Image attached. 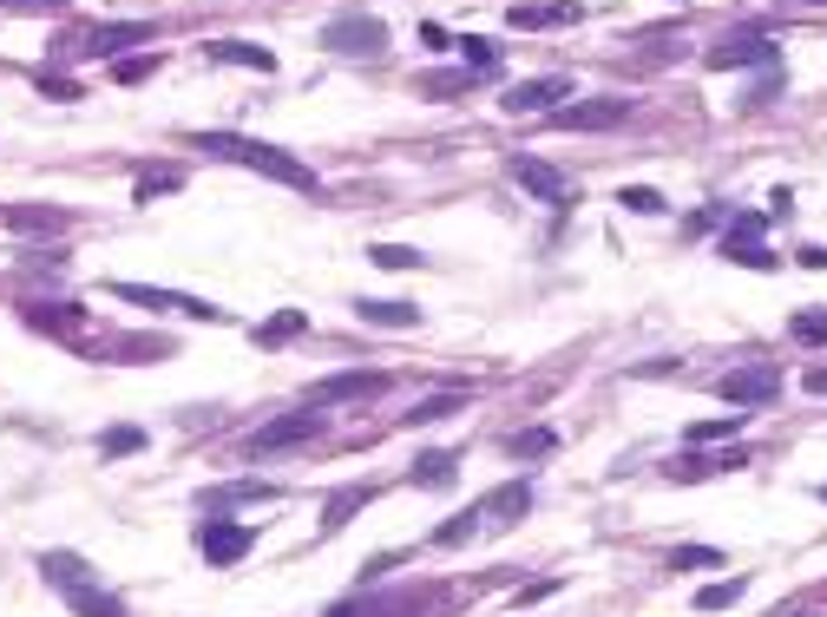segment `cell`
<instances>
[{"instance_id": "cell-1", "label": "cell", "mask_w": 827, "mask_h": 617, "mask_svg": "<svg viewBox=\"0 0 827 617\" xmlns=\"http://www.w3.org/2000/svg\"><path fill=\"white\" fill-rule=\"evenodd\" d=\"M197 151H210V158H230V164H250V171H263V178H276V184H289V191H322V178L302 164V158H289L283 145H263V138H237V132H197L191 138Z\"/></svg>"}, {"instance_id": "cell-2", "label": "cell", "mask_w": 827, "mask_h": 617, "mask_svg": "<svg viewBox=\"0 0 827 617\" xmlns=\"http://www.w3.org/2000/svg\"><path fill=\"white\" fill-rule=\"evenodd\" d=\"M322 46H329V53H361V59H381V53H388V26H381L375 13L348 7V13H335V20L322 26Z\"/></svg>"}, {"instance_id": "cell-3", "label": "cell", "mask_w": 827, "mask_h": 617, "mask_svg": "<svg viewBox=\"0 0 827 617\" xmlns=\"http://www.w3.org/2000/svg\"><path fill=\"white\" fill-rule=\"evenodd\" d=\"M716 395H723L730 408H769V401L782 395V362H743V368H730V375L716 381Z\"/></svg>"}, {"instance_id": "cell-4", "label": "cell", "mask_w": 827, "mask_h": 617, "mask_svg": "<svg viewBox=\"0 0 827 617\" xmlns=\"http://www.w3.org/2000/svg\"><path fill=\"white\" fill-rule=\"evenodd\" d=\"M118 302H138V309H164V316H191V322H223L217 302L204 296H177V289H151V283H112Z\"/></svg>"}, {"instance_id": "cell-5", "label": "cell", "mask_w": 827, "mask_h": 617, "mask_svg": "<svg viewBox=\"0 0 827 617\" xmlns=\"http://www.w3.org/2000/svg\"><path fill=\"white\" fill-rule=\"evenodd\" d=\"M559 99H572V79L565 72H545V79H519V85H506V112L513 118H532V112H559Z\"/></svg>"}, {"instance_id": "cell-6", "label": "cell", "mask_w": 827, "mask_h": 617, "mask_svg": "<svg viewBox=\"0 0 827 617\" xmlns=\"http://www.w3.org/2000/svg\"><path fill=\"white\" fill-rule=\"evenodd\" d=\"M250 546H256V533L237 526V519H204V526H197V552H204L210 565H237Z\"/></svg>"}, {"instance_id": "cell-7", "label": "cell", "mask_w": 827, "mask_h": 617, "mask_svg": "<svg viewBox=\"0 0 827 617\" xmlns=\"http://www.w3.org/2000/svg\"><path fill=\"white\" fill-rule=\"evenodd\" d=\"M618 118H631V99H585V105H559L552 112L559 132H611Z\"/></svg>"}, {"instance_id": "cell-8", "label": "cell", "mask_w": 827, "mask_h": 617, "mask_svg": "<svg viewBox=\"0 0 827 617\" xmlns=\"http://www.w3.org/2000/svg\"><path fill=\"white\" fill-rule=\"evenodd\" d=\"M322 434V408H302V414H283L269 427L250 434V454H276V447H296V441H315Z\"/></svg>"}, {"instance_id": "cell-9", "label": "cell", "mask_w": 827, "mask_h": 617, "mask_svg": "<svg viewBox=\"0 0 827 617\" xmlns=\"http://www.w3.org/2000/svg\"><path fill=\"white\" fill-rule=\"evenodd\" d=\"M710 66H716V72H730V66H762V72H776V66H782V46L762 39V33H749V39H723V46H710Z\"/></svg>"}, {"instance_id": "cell-10", "label": "cell", "mask_w": 827, "mask_h": 617, "mask_svg": "<svg viewBox=\"0 0 827 617\" xmlns=\"http://www.w3.org/2000/svg\"><path fill=\"white\" fill-rule=\"evenodd\" d=\"M381 388H388V375H361V368H348V375L315 381L302 408H335V401H361V395H381Z\"/></svg>"}, {"instance_id": "cell-11", "label": "cell", "mask_w": 827, "mask_h": 617, "mask_svg": "<svg viewBox=\"0 0 827 617\" xmlns=\"http://www.w3.org/2000/svg\"><path fill=\"white\" fill-rule=\"evenodd\" d=\"M473 513H480V526H519V519L532 513V487H526V480H506V487H493Z\"/></svg>"}, {"instance_id": "cell-12", "label": "cell", "mask_w": 827, "mask_h": 617, "mask_svg": "<svg viewBox=\"0 0 827 617\" xmlns=\"http://www.w3.org/2000/svg\"><path fill=\"white\" fill-rule=\"evenodd\" d=\"M506 171H513V178H519V184H526L539 204H552V210H565V204H572V184H565L552 164H539V158H513Z\"/></svg>"}, {"instance_id": "cell-13", "label": "cell", "mask_w": 827, "mask_h": 617, "mask_svg": "<svg viewBox=\"0 0 827 617\" xmlns=\"http://www.w3.org/2000/svg\"><path fill=\"white\" fill-rule=\"evenodd\" d=\"M145 39H151V26H145V20H105V26H92V33H85V46H79V53L112 59V53H125V46H145Z\"/></svg>"}, {"instance_id": "cell-14", "label": "cell", "mask_w": 827, "mask_h": 617, "mask_svg": "<svg viewBox=\"0 0 827 617\" xmlns=\"http://www.w3.org/2000/svg\"><path fill=\"white\" fill-rule=\"evenodd\" d=\"M39 579H46L53 592H72V585H85L92 572H85L79 552H39Z\"/></svg>"}, {"instance_id": "cell-15", "label": "cell", "mask_w": 827, "mask_h": 617, "mask_svg": "<svg viewBox=\"0 0 827 617\" xmlns=\"http://www.w3.org/2000/svg\"><path fill=\"white\" fill-rule=\"evenodd\" d=\"M210 59H223V66H256V72H276V53H269V46H250V39H217V46H210Z\"/></svg>"}, {"instance_id": "cell-16", "label": "cell", "mask_w": 827, "mask_h": 617, "mask_svg": "<svg viewBox=\"0 0 827 617\" xmlns=\"http://www.w3.org/2000/svg\"><path fill=\"white\" fill-rule=\"evenodd\" d=\"M355 316H361L368 329H414V322H421L414 302H355Z\"/></svg>"}, {"instance_id": "cell-17", "label": "cell", "mask_w": 827, "mask_h": 617, "mask_svg": "<svg viewBox=\"0 0 827 617\" xmlns=\"http://www.w3.org/2000/svg\"><path fill=\"white\" fill-rule=\"evenodd\" d=\"M453 473H460V460H453L447 447H434V454H421V460H414V473H407V480L440 493V487H453Z\"/></svg>"}, {"instance_id": "cell-18", "label": "cell", "mask_w": 827, "mask_h": 617, "mask_svg": "<svg viewBox=\"0 0 827 617\" xmlns=\"http://www.w3.org/2000/svg\"><path fill=\"white\" fill-rule=\"evenodd\" d=\"M762 224H769V217H756V210L730 217V230H723V256H743V250H762Z\"/></svg>"}, {"instance_id": "cell-19", "label": "cell", "mask_w": 827, "mask_h": 617, "mask_svg": "<svg viewBox=\"0 0 827 617\" xmlns=\"http://www.w3.org/2000/svg\"><path fill=\"white\" fill-rule=\"evenodd\" d=\"M66 605H72L79 617H125V605H118L112 592H99L92 579H85V585H72V592H66Z\"/></svg>"}, {"instance_id": "cell-20", "label": "cell", "mask_w": 827, "mask_h": 617, "mask_svg": "<svg viewBox=\"0 0 827 617\" xmlns=\"http://www.w3.org/2000/svg\"><path fill=\"white\" fill-rule=\"evenodd\" d=\"M585 7L578 0H559V7H513V26H565V20H578Z\"/></svg>"}, {"instance_id": "cell-21", "label": "cell", "mask_w": 827, "mask_h": 617, "mask_svg": "<svg viewBox=\"0 0 827 617\" xmlns=\"http://www.w3.org/2000/svg\"><path fill=\"white\" fill-rule=\"evenodd\" d=\"M263 506V500H276V487H263V480H237V487H217V493H204V506Z\"/></svg>"}, {"instance_id": "cell-22", "label": "cell", "mask_w": 827, "mask_h": 617, "mask_svg": "<svg viewBox=\"0 0 827 617\" xmlns=\"http://www.w3.org/2000/svg\"><path fill=\"white\" fill-rule=\"evenodd\" d=\"M329 617H421L414 598H361V605H335Z\"/></svg>"}, {"instance_id": "cell-23", "label": "cell", "mask_w": 827, "mask_h": 617, "mask_svg": "<svg viewBox=\"0 0 827 617\" xmlns=\"http://www.w3.org/2000/svg\"><path fill=\"white\" fill-rule=\"evenodd\" d=\"M302 329H309V309H283V316H269V322L256 329V342L276 349V342H289V335H302Z\"/></svg>"}, {"instance_id": "cell-24", "label": "cell", "mask_w": 827, "mask_h": 617, "mask_svg": "<svg viewBox=\"0 0 827 617\" xmlns=\"http://www.w3.org/2000/svg\"><path fill=\"white\" fill-rule=\"evenodd\" d=\"M552 447H559V434H552V427H526V434H513V441H506V454H513V460H545Z\"/></svg>"}, {"instance_id": "cell-25", "label": "cell", "mask_w": 827, "mask_h": 617, "mask_svg": "<svg viewBox=\"0 0 827 617\" xmlns=\"http://www.w3.org/2000/svg\"><path fill=\"white\" fill-rule=\"evenodd\" d=\"M7 224L13 230H66V210H26V204H13Z\"/></svg>"}, {"instance_id": "cell-26", "label": "cell", "mask_w": 827, "mask_h": 617, "mask_svg": "<svg viewBox=\"0 0 827 617\" xmlns=\"http://www.w3.org/2000/svg\"><path fill=\"white\" fill-rule=\"evenodd\" d=\"M743 592H749L743 579H723V585H703V592H697V612H730V605H736Z\"/></svg>"}, {"instance_id": "cell-27", "label": "cell", "mask_w": 827, "mask_h": 617, "mask_svg": "<svg viewBox=\"0 0 827 617\" xmlns=\"http://www.w3.org/2000/svg\"><path fill=\"white\" fill-rule=\"evenodd\" d=\"M467 85H473V72H467V66H460V72H427V79H421V92H427V99H453V92H467Z\"/></svg>"}, {"instance_id": "cell-28", "label": "cell", "mask_w": 827, "mask_h": 617, "mask_svg": "<svg viewBox=\"0 0 827 617\" xmlns=\"http://www.w3.org/2000/svg\"><path fill=\"white\" fill-rule=\"evenodd\" d=\"M618 204H624V210H638V217H657V210H664V191H651V184H624V191H618Z\"/></svg>"}, {"instance_id": "cell-29", "label": "cell", "mask_w": 827, "mask_h": 617, "mask_svg": "<svg viewBox=\"0 0 827 617\" xmlns=\"http://www.w3.org/2000/svg\"><path fill=\"white\" fill-rule=\"evenodd\" d=\"M368 256H375L381 270H421V263H427V256H421V250H407V243H375Z\"/></svg>"}, {"instance_id": "cell-30", "label": "cell", "mask_w": 827, "mask_h": 617, "mask_svg": "<svg viewBox=\"0 0 827 617\" xmlns=\"http://www.w3.org/2000/svg\"><path fill=\"white\" fill-rule=\"evenodd\" d=\"M460 408H467V395H460V388H447V395H434V401H421V408H414V421L427 427V421H447V414H460Z\"/></svg>"}, {"instance_id": "cell-31", "label": "cell", "mask_w": 827, "mask_h": 617, "mask_svg": "<svg viewBox=\"0 0 827 617\" xmlns=\"http://www.w3.org/2000/svg\"><path fill=\"white\" fill-rule=\"evenodd\" d=\"M138 447H145V427H112V434H99V454H105V460L138 454Z\"/></svg>"}, {"instance_id": "cell-32", "label": "cell", "mask_w": 827, "mask_h": 617, "mask_svg": "<svg viewBox=\"0 0 827 617\" xmlns=\"http://www.w3.org/2000/svg\"><path fill=\"white\" fill-rule=\"evenodd\" d=\"M703 565H723V552L716 546H677L670 552V572H703Z\"/></svg>"}, {"instance_id": "cell-33", "label": "cell", "mask_w": 827, "mask_h": 617, "mask_svg": "<svg viewBox=\"0 0 827 617\" xmlns=\"http://www.w3.org/2000/svg\"><path fill=\"white\" fill-rule=\"evenodd\" d=\"M460 59H467V72H493V66H499V46H493V39H460Z\"/></svg>"}, {"instance_id": "cell-34", "label": "cell", "mask_w": 827, "mask_h": 617, "mask_svg": "<svg viewBox=\"0 0 827 617\" xmlns=\"http://www.w3.org/2000/svg\"><path fill=\"white\" fill-rule=\"evenodd\" d=\"M743 421H749V414H716V421H697V427H690V441H730V434H743Z\"/></svg>"}, {"instance_id": "cell-35", "label": "cell", "mask_w": 827, "mask_h": 617, "mask_svg": "<svg viewBox=\"0 0 827 617\" xmlns=\"http://www.w3.org/2000/svg\"><path fill=\"white\" fill-rule=\"evenodd\" d=\"M355 506H368V487H342V493H335V500H329V519H322V526H329V533H335V526H342V519H348V513H355Z\"/></svg>"}, {"instance_id": "cell-36", "label": "cell", "mask_w": 827, "mask_h": 617, "mask_svg": "<svg viewBox=\"0 0 827 617\" xmlns=\"http://www.w3.org/2000/svg\"><path fill=\"white\" fill-rule=\"evenodd\" d=\"M789 329H795V342H808V349H815V342H827V309H802Z\"/></svg>"}, {"instance_id": "cell-37", "label": "cell", "mask_w": 827, "mask_h": 617, "mask_svg": "<svg viewBox=\"0 0 827 617\" xmlns=\"http://www.w3.org/2000/svg\"><path fill=\"white\" fill-rule=\"evenodd\" d=\"M473 533H480V513H460V519H447V526L434 533V546H467Z\"/></svg>"}, {"instance_id": "cell-38", "label": "cell", "mask_w": 827, "mask_h": 617, "mask_svg": "<svg viewBox=\"0 0 827 617\" xmlns=\"http://www.w3.org/2000/svg\"><path fill=\"white\" fill-rule=\"evenodd\" d=\"M164 191H177V171H145L131 197H138V204H151V197H164Z\"/></svg>"}, {"instance_id": "cell-39", "label": "cell", "mask_w": 827, "mask_h": 617, "mask_svg": "<svg viewBox=\"0 0 827 617\" xmlns=\"http://www.w3.org/2000/svg\"><path fill=\"white\" fill-rule=\"evenodd\" d=\"M151 66H158V59H151V53H138V59H118V66H112V72H118V79H125V85H138V79H145V72H151Z\"/></svg>"}, {"instance_id": "cell-40", "label": "cell", "mask_w": 827, "mask_h": 617, "mask_svg": "<svg viewBox=\"0 0 827 617\" xmlns=\"http://www.w3.org/2000/svg\"><path fill=\"white\" fill-rule=\"evenodd\" d=\"M39 92H46V99H79V85L59 79V72H39Z\"/></svg>"}, {"instance_id": "cell-41", "label": "cell", "mask_w": 827, "mask_h": 617, "mask_svg": "<svg viewBox=\"0 0 827 617\" xmlns=\"http://www.w3.org/2000/svg\"><path fill=\"white\" fill-rule=\"evenodd\" d=\"M730 263H743V270H776V256H769V250H743V256H730Z\"/></svg>"}, {"instance_id": "cell-42", "label": "cell", "mask_w": 827, "mask_h": 617, "mask_svg": "<svg viewBox=\"0 0 827 617\" xmlns=\"http://www.w3.org/2000/svg\"><path fill=\"white\" fill-rule=\"evenodd\" d=\"M552 592H559V579H539V585L519 592V605H539V598H552Z\"/></svg>"}, {"instance_id": "cell-43", "label": "cell", "mask_w": 827, "mask_h": 617, "mask_svg": "<svg viewBox=\"0 0 827 617\" xmlns=\"http://www.w3.org/2000/svg\"><path fill=\"white\" fill-rule=\"evenodd\" d=\"M795 256H802V270H827V250H822V243H802Z\"/></svg>"}, {"instance_id": "cell-44", "label": "cell", "mask_w": 827, "mask_h": 617, "mask_svg": "<svg viewBox=\"0 0 827 617\" xmlns=\"http://www.w3.org/2000/svg\"><path fill=\"white\" fill-rule=\"evenodd\" d=\"M808 395H827V368H808Z\"/></svg>"}, {"instance_id": "cell-45", "label": "cell", "mask_w": 827, "mask_h": 617, "mask_svg": "<svg viewBox=\"0 0 827 617\" xmlns=\"http://www.w3.org/2000/svg\"><path fill=\"white\" fill-rule=\"evenodd\" d=\"M0 7H66V0H0Z\"/></svg>"}, {"instance_id": "cell-46", "label": "cell", "mask_w": 827, "mask_h": 617, "mask_svg": "<svg viewBox=\"0 0 827 617\" xmlns=\"http://www.w3.org/2000/svg\"><path fill=\"white\" fill-rule=\"evenodd\" d=\"M802 7H827V0H802Z\"/></svg>"}, {"instance_id": "cell-47", "label": "cell", "mask_w": 827, "mask_h": 617, "mask_svg": "<svg viewBox=\"0 0 827 617\" xmlns=\"http://www.w3.org/2000/svg\"><path fill=\"white\" fill-rule=\"evenodd\" d=\"M795 617H822V612H795Z\"/></svg>"}, {"instance_id": "cell-48", "label": "cell", "mask_w": 827, "mask_h": 617, "mask_svg": "<svg viewBox=\"0 0 827 617\" xmlns=\"http://www.w3.org/2000/svg\"><path fill=\"white\" fill-rule=\"evenodd\" d=\"M822 500H827V487H822Z\"/></svg>"}]
</instances>
